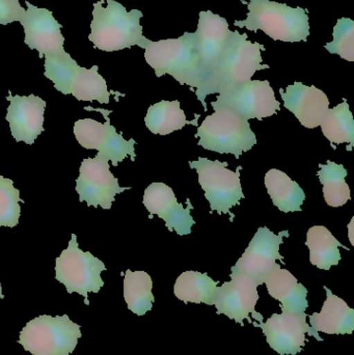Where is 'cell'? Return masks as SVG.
Here are the masks:
<instances>
[{"label": "cell", "instance_id": "cell-30", "mask_svg": "<svg viewBox=\"0 0 354 355\" xmlns=\"http://www.w3.org/2000/svg\"><path fill=\"white\" fill-rule=\"evenodd\" d=\"M20 191L12 180L0 176V227H15L19 223L21 207Z\"/></svg>", "mask_w": 354, "mask_h": 355}, {"label": "cell", "instance_id": "cell-12", "mask_svg": "<svg viewBox=\"0 0 354 355\" xmlns=\"http://www.w3.org/2000/svg\"><path fill=\"white\" fill-rule=\"evenodd\" d=\"M96 110L103 112L106 122L102 124L91 119L75 122L74 135L79 145L85 149L97 150L99 152L97 155L109 160L114 166H118L128 155L134 162L136 156L134 139L126 141L122 133L116 132V129L110 124V120L107 118V114L112 112L110 110L108 112L98 108Z\"/></svg>", "mask_w": 354, "mask_h": 355}, {"label": "cell", "instance_id": "cell-34", "mask_svg": "<svg viewBox=\"0 0 354 355\" xmlns=\"http://www.w3.org/2000/svg\"><path fill=\"white\" fill-rule=\"evenodd\" d=\"M15 1H19V0H15Z\"/></svg>", "mask_w": 354, "mask_h": 355}, {"label": "cell", "instance_id": "cell-6", "mask_svg": "<svg viewBox=\"0 0 354 355\" xmlns=\"http://www.w3.org/2000/svg\"><path fill=\"white\" fill-rule=\"evenodd\" d=\"M80 329L68 315H42L23 327L18 343L33 355H71L82 337Z\"/></svg>", "mask_w": 354, "mask_h": 355}, {"label": "cell", "instance_id": "cell-31", "mask_svg": "<svg viewBox=\"0 0 354 355\" xmlns=\"http://www.w3.org/2000/svg\"><path fill=\"white\" fill-rule=\"evenodd\" d=\"M334 40L324 46L332 54H339L343 60L354 62V22L351 18L337 21L333 33Z\"/></svg>", "mask_w": 354, "mask_h": 355}, {"label": "cell", "instance_id": "cell-23", "mask_svg": "<svg viewBox=\"0 0 354 355\" xmlns=\"http://www.w3.org/2000/svg\"><path fill=\"white\" fill-rule=\"evenodd\" d=\"M265 186L274 206L282 212H301L306 194L301 186L280 170L268 171Z\"/></svg>", "mask_w": 354, "mask_h": 355}, {"label": "cell", "instance_id": "cell-17", "mask_svg": "<svg viewBox=\"0 0 354 355\" xmlns=\"http://www.w3.org/2000/svg\"><path fill=\"white\" fill-rule=\"evenodd\" d=\"M231 33L228 21L224 17L213 14L211 10L200 12L197 29L193 33L195 53L203 75V85L224 51Z\"/></svg>", "mask_w": 354, "mask_h": 355}, {"label": "cell", "instance_id": "cell-1", "mask_svg": "<svg viewBox=\"0 0 354 355\" xmlns=\"http://www.w3.org/2000/svg\"><path fill=\"white\" fill-rule=\"evenodd\" d=\"M247 33L240 35L237 31L231 33L224 51L205 83L195 91L205 108L207 96L220 94L224 89L251 81L257 71L269 69L268 64H262L261 50H266L264 45L247 41Z\"/></svg>", "mask_w": 354, "mask_h": 355}, {"label": "cell", "instance_id": "cell-15", "mask_svg": "<svg viewBox=\"0 0 354 355\" xmlns=\"http://www.w3.org/2000/svg\"><path fill=\"white\" fill-rule=\"evenodd\" d=\"M20 24L24 28V43L31 50L39 52V58H51L66 51L62 25L54 18L51 10L37 8L29 1Z\"/></svg>", "mask_w": 354, "mask_h": 355}, {"label": "cell", "instance_id": "cell-27", "mask_svg": "<svg viewBox=\"0 0 354 355\" xmlns=\"http://www.w3.org/2000/svg\"><path fill=\"white\" fill-rule=\"evenodd\" d=\"M145 122L152 133L160 135L181 130L188 123L179 101H161L150 106Z\"/></svg>", "mask_w": 354, "mask_h": 355}, {"label": "cell", "instance_id": "cell-22", "mask_svg": "<svg viewBox=\"0 0 354 355\" xmlns=\"http://www.w3.org/2000/svg\"><path fill=\"white\" fill-rule=\"evenodd\" d=\"M265 284L269 295L282 304L283 312L301 314L309 308L307 288L287 269H276Z\"/></svg>", "mask_w": 354, "mask_h": 355}, {"label": "cell", "instance_id": "cell-24", "mask_svg": "<svg viewBox=\"0 0 354 355\" xmlns=\"http://www.w3.org/2000/svg\"><path fill=\"white\" fill-rule=\"evenodd\" d=\"M218 282L213 281L206 273L185 271L175 283L174 293L185 304H206L214 306Z\"/></svg>", "mask_w": 354, "mask_h": 355}, {"label": "cell", "instance_id": "cell-18", "mask_svg": "<svg viewBox=\"0 0 354 355\" xmlns=\"http://www.w3.org/2000/svg\"><path fill=\"white\" fill-rule=\"evenodd\" d=\"M10 101L6 120L10 123V132L16 141L33 145L44 128L46 102L35 95L12 96L8 92Z\"/></svg>", "mask_w": 354, "mask_h": 355}, {"label": "cell", "instance_id": "cell-25", "mask_svg": "<svg viewBox=\"0 0 354 355\" xmlns=\"http://www.w3.org/2000/svg\"><path fill=\"white\" fill-rule=\"evenodd\" d=\"M307 244L310 250V262L322 270H330L341 261L339 248H348L341 244L324 225H314L308 231Z\"/></svg>", "mask_w": 354, "mask_h": 355}, {"label": "cell", "instance_id": "cell-13", "mask_svg": "<svg viewBox=\"0 0 354 355\" xmlns=\"http://www.w3.org/2000/svg\"><path fill=\"white\" fill-rule=\"evenodd\" d=\"M109 160L101 156L87 158L81 162L79 177L76 180L79 202H85L87 206L112 208L116 194L122 193L131 187H121L118 178L110 172Z\"/></svg>", "mask_w": 354, "mask_h": 355}, {"label": "cell", "instance_id": "cell-26", "mask_svg": "<svg viewBox=\"0 0 354 355\" xmlns=\"http://www.w3.org/2000/svg\"><path fill=\"white\" fill-rule=\"evenodd\" d=\"M153 282L145 271L127 270L124 279V298L129 310L137 316H143L153 308L155 300Z\"/></svg>", "mask_w": 354, "mask_h": 355}, {"label": "cell", "instance_id": "cell-16", "mask_svg": "<svg viewBox=\"0 0 354 355\" xmlns=\"http://www.w3.org/2000/svg\"><path fill=\"white\" fill-rule=\"evenodd\" d=\"M231 282L218 287L214 302L218 314L226 315L241 327L245 325V319L251 323L249 315L255 321L263 322V316L256 311V304L260 298L258 286L251 279L241 275H231Z\"/></svg>", "mask_w": 354, "mask_h": 355}, {"label": "cell", "instance_id": "cell-4", "mask_svg": "<svg viewBox=\"0 0 354 355\" xmlns=\"http://www.w3.org/2000/svg\"><path fill=\"white\" fill-rule=\"evenodd\" d=\"M145 62L157 77L172 75L180 85L199 89L203 75L195 49V33H185L178 39L150 41L145 48Z\"/></svg>", "mask_w": 354, "mask_h": 355}, {"label": "cell", "instance_id": "cell-2", "mask_svg": "<svg viewBox=\"0 0 354 355\" xmlns=\"http://www.w3.org/2000/svg\"><path fill=\"white\" fill-rule=\"evenodd\" d=\"M143 17L141 10L127 12L116 0H99L94 3L89 40L101 51H120L133 46L145 49L151 40L143 35L139 22Z\"/></svg>", "mask_w": 354, "mask_h": 355}, {"label": "cell", "instance_id": "cell-14", "mask_svg": "<svg viewBox=\"0 0 354 355\" xmlns=\"http://www.w3.org/2000/svg\"><path fill=\"white\" fill-rule=\"evenodd\" d=\"M308 315L305 313L283 312L274 314L266 322H253L254 327H259L265 335L270 348L280 355H297L303 352L306 345V334L324 342L320 336L314 333L313 329L307 323Z\"/></svg>", "mask_w": 354, "mask_h": 355}, {"label": "cell", "instance_id": "cell-7", "mask_svg": "<svg viewBox=\"0 0 354 355\" xmlns=\"http://www.w3.org/2000/svg\"><path fill=\"white\" fill-rule=\"evenodd\" d=\"M199 146L220 154H233L237 158L257 144L249 121L234 112L218 110L208 116L197 129Z\"/></svg>", "mask_w": 354, "mask_h": 355}, {"label": "cell", "instance_id": "cell-10", "mask_svg": "<svg viewBox=\"0 0 354 355\" xmlns=\"http://www.w3.org/2000/svg\"><path fill=\"white\" fill-rule=\"evenodd\" d=\"M189 164L191 168L197 170L200 185L205 191V198L212 211H218L220 214L229 213L245 198L239 171L229 170L227 162L200 157Z\"/></svg>", "mask_w": 354, "mask_h": 355}, {"label": "cell", "instance_id": "cell-20", "mask_svg": "<svg viewBox=\"0 0 354 355\" xmlns=\"http://www.w3.org/2000/svg\"><path fill=\"white\" fill-rule=\"evenodd\" d=\"M285 107L290 110L306 128L320 126L330 110V100L324 91L316 87H308L301 83L280 89Z\"/></svg>", "mask_w": 354, "mask_h": 355}, {"label": "cell", "instance_id": "cell-29", "mask_svg": "<svg viewBox=\"0 0 354 355\" xmlns=\"http://www.w3.org/2000/svg\"><path fill=\"white\" fill-rule=\"evenodd\" d=\"M319 168L318 176L324 185L326 204L330 207L344 206L351 200V188L345 181L348 173L342 164H337L334 162L320 164Z\"/></svg>", "mask_w": 354, "mask_h": 355}, {"label": "cell", "instance_id": "cell-9", "mask_svg": "<svg viewBox=\"0 0 354 355\" xmlns=\"http://www.w3.org/2000/svg\"><path fill=\"white\" fill-rule=\"evenodd\" d=\"M212 107L218 110H229L243 120L274 116L281 110L274 89L268 80H251L236 87L224 89L212 102Z\"/></svg>", "mask_w": 354, "mask_h": 355}, {"label": "cell", "instance_id": "cell-33", "mask_svg": "<svg viewBox=\"0 0 354 355\" xmlns=\"http://www.w3.org/2000/svg\"><path fill=\"white\" fill-rule=\"evenodd\" d=\"M0 298H1V300H3V298H4L3 294H2V287H1V285H0Z\"/></svg>", "mask_w": 354, "mask_h": 355}, {"label": "cell", "instance_id": "cell-5", "mask_svg": "<svg viewBox=\"0 0 354 355\" xmlns=\"http://www.w3.org/2000/svg\"><path fill=\"white\" fill-rule=\"evenodd\" d=\"M44 67L46 78L64 95H73L78 101L109 103L110 92L105 79L98 72L99 67L82 68L66 51L46 58Z\"/></svg>", "mask_w": 354, "mask_h": 355}, {"label": "cell", "instance_id": "cell-11", "mask_svg": "<svg viewBox=\"0 0 354 355\" xmlns=\"http://www.w3.org/2000/svg\"><path fill=\"white\" fill-rule=\"evenodd\" d=\"M285 236L288 237V231L276 235L268 227H259L245 254L232 267L231 275L247 277L257 286L265 283L276 269L281 268L276 261L284 260L280 254V246Z\"/></svg>", "mask_w": 354, "mask_h": 355}, {"label": "cell", "instance_id": "cell-19", "mask_svg": "<svg viewBox=\"0 0 354 355\" xmlns=\"http://www.w3.org/2000/svg\"><path fill=\"white\" fill-rule=\"evenodd\" d=\"M143 205L151 214H156L166 221L170 231H176L180 236L191 233L195 225L191 211L193 207L187 202V208L178 202L174 191L164 183H152L143 194Z\"/></svg>", "mask_w": 354, "mask_h": 355}, {"label": "cell", "instance_id": "cell-8", "mask_svg": "<svg viewBox=\"0 0 354 355\" xmlns=\"http://www.w3.org/2000/svg\"><path fill=\"white\" fill-rule=\"evenodd\" d=\"M104 270L105 264L101 260L78 248L75 234H72L68 248L56 258L55 279L64 285L69 294L76 292L82 295L87 306L89 304V292L98 293L104 286L101 277Z\"/></svg>", "mask_w": 354, "mask_h": 355}, {"label": "cell", "instance_id": "cell-3", "mask_svg": "<svg viewBox=\"0 0 354 355\" xmlns=\"http://www.w3.org/2000/svg\"><path fill=\"white\" fill-rule=\"evenodd\" d=\"M245 20H236L235 26L251 31H263L274 41L308 42L309 16L305 8H291L286 3L270 0H249Z\"/></svg>", "mask_w": 354, "mask_h": 355}, {"label": "cell", "instance_id": "cell-21", "mask_svg": "<svg viewBox=\"0 0 354 355\" xmlns=\"http://www.w3.org/2000/svg\"><path fill=\"white\" fill-rule=\"evenodd\" d=\"M326 300L321 312L310 316V323L316 335L319 333L328 335H351L354 331V310L338 296L333 294L328 287Z\"/></svg>", "mask_w": 354, "mask_h": 355}, {"label": "cell", "instance_id": "cell-32", "mask_svg": "<svg viewBox=\"0 0 354 355\" xmlns=\"http://www.w3.org/2000/svg\"><path fill=\"white\" fill-rule=\"evenodd\" d=\"M25 8L15 0H0V25L20 22L25 14Z\"/></svg>", "mask_w": 354, "mask_h": 355}, {"label": "cell", "instance_id": "cell-28", "mask_svg": "<svg viewBox=\"0 0 354 355\" xmlns=\"http://www.w3.org/2000/svg\"><path fill=\"white\" fill-rule=\"evenodd\" d=\"M324 137L332 144L341 145L349 144L354 146V122L353 114L349 110L346 101L339 104L336 107L328 110L321 124Z\"/></svg>", "mask_w": 354, "mask_h": 355}]
</instances>
